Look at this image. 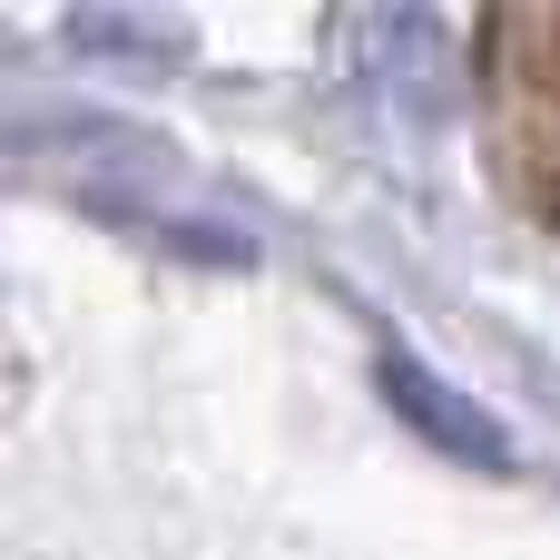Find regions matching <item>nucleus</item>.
<instances>
[{
    "instance_id": "1",
    "label": "nucleus",
    "mask_w": 560,
    "mask_h": 560,
    "mask_svg": "<svg viewBox=\"0 0 560 560\" xmlns=\"http://www.w3.org/2000/svg\"><path fill=\"white\" fill-rule=\"evenodd\" d=\"M384 394H394V413L423 433V443H443L453 463H472V472H502L512 463V443H502V423L463 394V384H443L433 364H413V354H384Z\"/></svg>"
}]
</instances>
